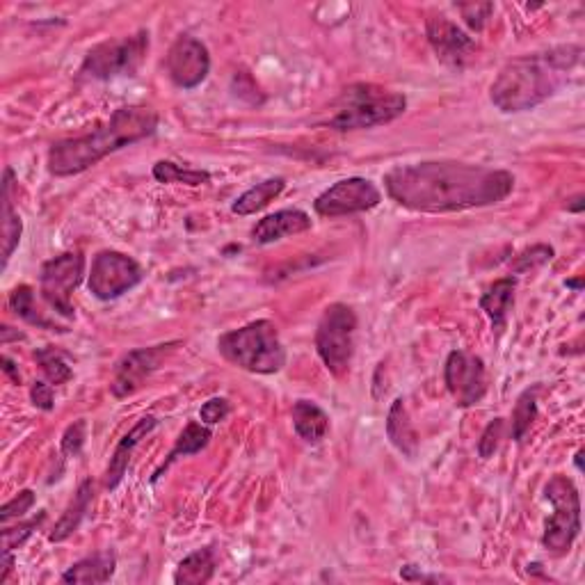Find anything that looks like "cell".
I'll return each mask as SVG.
<instances>
[{
	"label": "cell",
	"mask_w": 585,
	"mask_h": 585,
	"mask_svg": "<svg viewBox=\"0 0 585 585\" xmlns=\"http://www.w3.org/2000/svg\"><path fill=\"white\" fill-rule=\"evenodd\" d=\"M144 279V270L133 256L115 250H103L94 256L90 279V293L103 302L122 298L124 293L138 286Z\"/></svg>",
	"instance_id": "30bf717a"
},
{
	"label": "cell",
	"mask_w": 585,
	"mask_h": 585,
	"mask_svg": "<svg viewBox=\"0 0 585 585\" xmlns=\"http://www.w3.org/2000/svg\"><path fill=\"white\" fill-rule=\"evenodd\" d=\"M583 455H585V451L581 448V451L576 453V458H574V464H576V469H579V471H583Z\"/></svg>",
	"instance_id": "ee69618b"
},
{
	"label": "cell",
	"mask_w": 585,
	"mask_h": 585,
	"mask_svg": "<svg viewBox=\"0 0 585 585\" xmlns=\"http://www.w3.org/2000/svg\"><path fill=\"white\" fill-rule=\"evenodd\" d=\"M3 371H5L7 375H10L14 384H21V373H19V368L14 366V362H12L10 357H3Z\"/></svg>",
	"instance_id": "ab89813d"
},
{
	"label": "cell",
	"mask_w": 585,
	"mask_h": 585,
	"mask_svg": "<svg viewBox=\"0 0 585 585\" xmlns=\"http://www.w3.org/2000/svg\"><path fill=\"white\" fill-rule=\"evenodd\" d=\"M158 128V115L147 106H124L112 112L106 124L92 133L55 142L48 151V172L53 176H76L94 167L108 154L151 138Z\"/></svg>",
	"instance_id": "3957f363"
},
{
	"label": "cell",
	"mask_w": 585,
	"mask_h": 585,
	"mask_svg": "<svg viewBox=\"0 0 585 585\" xmlns=\"http://www.w3.org/2000/svg\"><path fill=\"white\" fill-rule=\"evenodd\" d=\"M311 229L309 213L300 211V208H284V211L270 213L266 218L259 220L252 229V240L259 245H270L277 240L298 236Z\"/></svg>",
	"instance_id": "2e32d148"
},
{
	"label": "cell",
	"mask_w": 585,
	"mask_h": 585,
	"mask_svg": "<svg viewBox=\"0 0 585 585\" xmlns=\"http://www.w3.org/2000/svg\"><path fill=\"white\" fill-rule=\"evenodd\" d=\"M400 576H403L405 581H435V583L446 581L444 576H428V574H423V572H419V567H414V565H405L403 570H400Z\"/></svg>",
	"instance_id": "f35d334b"
},
{
	"label": "cell",
	"mask_w": 585,
	"mask_h": 585,
	"mask_svg": "<svg viewBox=\"0 0 585 585\" xmlns=\"http://www.w3.org/2000/svg\"><path fill=\"white\" fill-rule=\"evenodd\" d=\"M30 400H32V405L37 407V410L51 412L53 407H55L53 387H51V384L42 382V380H37V382L30 387Z\"/></svg>",
	"instance_id": "74e56055"
},
{
	"label": "cell",
	"mask_w": 585,
	"mask_h": 585,
	"mask_svg": "<svg viewBox=\"0 0 585 585\" xmlns=\"http://www.w3.org/2000/svg\"><path fill=\"white\" fill-rule=\"evenodd\" d=\"M565 286H567V288H574V291H581V288H583V282H581V277H579V279H567Z\"/></svg>",
	"instance_id": "7bdbcfd3"
},
{
	"label": "cell",
	"mask_w": 585,
	"mask_h": 585,
	"mask_svg": "<svg viewBox=\"0 0 585 585\" xmlns=\"http://www.w3.org/2000/svg\"><path fill=\"white\" fill-rule=\"evenodd\" d=\"M426 35L437 58L451 69H462L478 51L476 39L469 37L458 23H453L444 14L430 16L426 21Z\"/></svg>",
	"instance_id": "9a60e30c"
},
{
	"label": "cell",
	"mask_w": 585,
	"mask_h": 585,
	"mask_svg": "<svg viewBox=\"0 0 585 585\" xmlns=\"http://www.w3.org/2000/svg\"><path fill=\"white\" fill-rule=\"evenodd\" d=\"M149 51V32L140 30L131 37L110 39L96 44L80 64V76L92 80H112L119 76H135Z\"/></svg>",
	"instance_id": "ba28073f"
},
{
	"label": "cell",
	"mask_w": 585,
	"mask_h": 585,
	"mask_svg": "<svg viewBox=\"0 0 585 585\" xmlns=\"http://www.w3.org/2000/svg\"><path fill=\"white\" fill-rule=\"evenodd\" d=\"M355 334L357 314L343 302L330 304L318 320L316 352L327 371L336 378L348 373L352 355H355Z\"/></svg>",
	"instance_id": "8992f818"
},
{
	"label": "cell",
	"mask_w": 585,
	"mask_h": 585,
	"mask_svg": "<svg viewBox=\"0 0 585 585\" xmlns=\"http://www.w3.org/2000/svg\"><path fill=\"white\" fill-rule=\"evenodd\" d=\"M387 437H389V442L405 455V458H410V460L416 458V453H419V435H416L410 412H407L405 398H396L389 407Z\"/></svg>",
	"instance_id": "d6986e66"
},
{
	"label": "cell",
	"mask_w": 585,
	"mask_h": 585,
	"mask_svg": "<svg viewBox=\"0 0 585 585\" xmlns=\"http://www.w3.org/2000/svg\"><path fill=\"white\" fill-rule=\"evenodd\" d=\"M535 419H538V387L526 389L517 398L515 412H512V439L522 444Z\"/></svg>",
	"instance_id": "83f0119b"
},
{
	"label": "cell",
	"mask_w": 585,
	"mask_h": 585,
	"mask_svg": "<svg viewBox=\"0 0 585 585\" xmlns=\"http://www.w3.org/2000/svg\"><path fill=\"white\" fill-rule=\"evenodd\" d=\"M35 362L42 368L44 378L55 384H67L71 378H74V371H71V366L64 362V355L60 350H55L53 346H46V348H39L35 352Z\"/></svg>",
	"instance_id": "f546056e"
},
{
	"label": "cell",
	"mask_w": 585,
	"mask_h": 585,
	"mask_svg": "<svg viewBox=\"0 0 585 585\" xmlns=\"http://www.w3.org/2000/svg\"><path fill=\"white\" fill-rule=\"evenodd\" d=\"M455 7H458L462 19L467 21V26L476 32L487 26V21H490V16L494 12V3H460Z\"/></svg>",
	"instance_id": "d6a6232c"
},
{
	"label": "cell",
	"mask_w": 585,
	"mask_h": 585,
	"mask_svg": "<svg viewBox=\"0 0 585 585\" xmlns=\"http://www.w3.org/2000/svg\"><path fill=\"white\" fill-rule=\"evenodd\" d=\"M12 570H14V558H12V554L3 551V572H0V583L7 581V576H10Z\"/></svg>",
	"instance_id": "60d3db41"
},
{
	"label": "cell",
	"mask_w": 585,
	"mask_h": 585,
	"mask_svg": "<svg viewBox=\"0 0 585 585\" xmlns=\"http://www.w3.org/2000/svg\"><path fill=\"white\" fill-rule=\"evenodd\" d=\"M572 204H567V211H572V213H581L583 211V195H576L574 199H570Z\"/></svg>",
	"instance_id": "b9f144b4"
},
{
	"label": "cell",
	"mask_w": 585,
	"mask_h": 585,
	"mask_svg": "<svg viewBox=\"0 0 585 585\" xmlns=\"http://www.w3.org/2000/svg\"><path fill=\"white\" fill-rule=\"evenodd\" d=\"M179 346V341L172 343H160V346L151 348H138L126 352L115 366V375H112L110 391L115 398H128L135 391L142 389V384L149 380V375L158 371L160 364L165 362V357Z\"/></svg>",
	"instance_id": "4fadbf2b"
},
{
	"label": "cell",
	"mask_w": 585,
	"mask_h": 585,
	"mask_svg": "<svg viewBox=\"0 0 585 585\" xmlns=\"http://www.w3.org/2000/svg\"><path fill=\"white\" fill-rule=\"evenodd\" d=\"M12 183H14V174L10 167H7L5 181H3V268H7V263H10L23 234V222L19 218V213L14 211V204H12Z\"/></svg>",
	"instance_id": "cb8c5ba5"
},
{
	"label": "cell",
	"mask_w": 585,
	"mask_h": 585,
	"mask_svg": "<svg viewBox=\"0 0 585 585\" xmlns=\"http://www.w3.org/2000/svg\"><path fill=\"white\" fill-rule=\"evenodd\" d=\"M503 428H506V421L503 419H492L487 423V428L483 430V435L478 439V455L483 460H490L492 455L496 453V448L501 444V437H503Z\"/></svg>",
	"instance_id": "836d02e7"
},
{
	"label": "cell",
	"mask_w": 585,
	"mask_h": 585,
	"mask_svg": "<svg viewBox=\"0 0 585 585\" xmlns=\"http://www.w3.org/2000/svg\"><path fill=\"white\" fill-rule=\"evenodd\" d=\"M154 179L160 183H183V186H206L211 183V174L206 170H190L172 163V160H158L154 165Z\"/></svg>",
	"instance_id": "f1b7e54d"
},
{
	"label": "cell",
	"mask_w": 585,
	"mask_h": 585,
	"mask_svg": "<svg viewBox=\"0 0 585 585\" xmlns=\"http://www.w3.org/2000/svg\"><path fill=\"white\" fill-rule=\"evenodd\" d=\"M446 389L458 407H474L487 394L485 362L471 352L453 350L444 366Z\"/></svg>",
	"instance_id": "7c38bea8"
},
{
	"label": "cell",
	"mask_w": 585,
	"mask_h": 585,
	"mask_svg": "<svg viewBox=\"0 0 585 585\" xmlns=\"http://www.w3.org/2000/svg\"><path fill=\"white\" fill-rule=\"evenodd\" d=\"M407 110V96L375 83H352L332 101L323 126L332 131H364L396 122Z\"/></svg>",
	"instance_id": "277c9868"
},
{
	"label": "cell",
	"mask_w": 585,
	"mask_h": 585,
	"mask_svg": "<svg viewBox=\"0 0 585 585\" xmlns=\"http://www.w3.org/2000/svg\"><path fill=\"white\" fill-rule=\"evenodd\" d=\"M92 499H94V485H92V480L87 478V480H83V483L78 485L74 499H71L67 510L62 512V517L58 519V524L53 526V531H51V535H48V540H51V542H64L69 538V535H74L78 531L80 522L85 519L87 508H90Z\"/></svg>",
	"instance_id": "7402d4cb"
},
{
	"label": "cell",
	"mask_w": 585,
	"mask_h": 585,
	"mask_svg": "<svg viewBox=\"0 0 585 585\" xmlns=\"http://www.w3.org/2000/svg\"><path fill=\"white\" fill-rule=\"evenodd\" d=\"M286 188V179L282 176H272V179H266L261 183H256L250 190H245L243 195H240L234 206H231V211L236 215H254L266 208L270 202H275V199L282 195Z\"/></svg>",
	"instance_id": "d4e9b609"
},
{
	"label": "cell",
	"mask_w": 585,
	"mask_h": 585,
	"mask_svg": "<svg viewBox=\"0 0 585 585\" xmlns=\"http://www.w3.org/2000/svg\"><path fill=\"white\" fill-rule=\"evenodd\" d=\"M291 416L295 435L307 444L323 442L327 430H330V416H327L323 407H318L314 400H298V403L293 405Z\"/></svg>",
	"instance_id": "ffe728a7"
},
{
	"label": "cell",
	"mask_w": 585,
	"mask_h": 585,
	"mask_svg": "<svg viewBox=\"0 0 585 585\" xmlns=\"http://www.w3.org/2000/svg\"><path fill=\"white\" fill-rule=\"evenodd\" d=\"M220 355L243 371L272 375L286 366V348L275 323L254 320L238 330L222 334L218 339Z\"/></svg>",
	"instance_id": "5b68a950"
},
{
	"label": "cell",
	"mask_w": 585,
	"mask_h": 585,
	"mask_svg": "<svg viewBox=\"0 0 585 585\" xmlns=\"http://www.w3.org/2000/svg\"><path fill=\"white\" fill-rule=\"evenodd\" d=\"M46 519V512H39L37 517H32L30 522H23V524H16V526H5L3 528V551L7 554H12L14 549L23 547V544L28 542V538H32V533L37 531L42 522Z\"/></svg>",
	"instance_id": "4dcf8cb0"
},
{
	"label": "cell",
	"mask_w": 585,
	"mask_h": 585,
	"mask_svg": "<svg viewBox=\"0 0 585 585\" xmlns=\"http://www.w3.org/2000/svg\"><path fill=\"white\" fill-rule=\"evenodd\" d=\"M85 437H87V426L83 419H78L71 423V426L64 430L62 435V453L67 455V458H76L83 451V444H85Z\"/></svg>",
	"instance_id": "d590c367"
},
{
	"label": "cell",
	"mask_w": 585,
	"mask_h": 585,
	"mask_svg": "<svg viewBox=\"0 0 585 585\" xmlns=\"http://www.w3.org/2000/svg\"><path fill=\"white\" fill-rule=\"evenodd\" d=\"M211 437H213V432H211V428L206 426V423L190 421L188 426L183 428L179 439H176V444L170 451V455H167V460L163 462V467H160L154 474V480H158L160 474H163V469L170 467L172 462H176L179 458H188V455H197L199 451H204V448L208 446V442H211Z\"/></svg>",
	"instance_id": "484cf974"
},
{
	"label": "cell",
	"mask_w": 585,
	"mask_h": 585,
	"mask_svg": "<svg viewBox=\"0 0 585 585\" xmlns=\"http://www.w3.org/2000/svg\"><path fill=\"white\" fill-rule=\"evenodd\" d=\"M85 259L80 252H64L46 261L39 275V293L48 307L58 314L74 318V291L83 282Z\"/></svg>",
	"instance_id": "9c48e42d"
},
{
	"label": "cell",
	"mask_w": 585,
	"mask_h": 585,
	"mask_svg": "<svg viewBox=\"0 0 585 585\" xmlns=\"http://www.w3.org/2000/svg\"><path fill=\"white\" fill-rule=\"evenodd\" d=\"M156 426H158L156 416H142V419L122 437V442L117 444L115 453H112V458H110L108 469H106V490H110V492L117 490L119 483H122L124 476H126L128 464H131L133 448L138 446Z\"/></svg>",
	"instance_id": "e0dca14e"
},
{
	"label": "cell",
	"mask_w": 585,
	"mask_h": 585,
	"mask_svg": "<svg viewBox=\"0 0 585 585\" xmlns=\"http://www.w3.org/2000/svg\"><path fill=\"white\" fill-rule=\"evenodd\" d=\"M515 291H517V277H501L487 288L480 298V309L485 311L487 318L492 320L494 330H503L506 327V320L510 314L512 302H515Z\"/></svg>",
	"instance_id": "44dd1931"
},
{
	"label": "cell",
	"mask_w": 585,
	"mask_h": 585,
	"mask_svg": "<svg viewBox=\"0 0 585 585\" xmlns=\"http://www.w3.org/2000/svg\"><path fill=\"white\" fill-rule=\"evenodd\" d=\"M32 506H35V492L21 490L12 501H7L5 506L0 508V522H3V526H7L10 519H21Z\"/></svg>",
	"instance_id": "e575fe53"
},
{
	"label": "cell",
	"mask_w": 585,
	"mask_h": 585,
	"mask_svg": "<svg viewBox=\"0 0 585 585\" xmlns=\"http://www.w3.org/2000/svg\"><path fill=\"white\" fill-rule=\"evenodd\" d=\"M554 247L551 245H533L528 247V250H524L522 254L517 256L515 263H512V272L515 275H522V272H528V270H535L544 266V263H549L551 259H554Z\"/></svg>",
	"instance_id": "1f68e13d"
},
{
	"label": "cell",
	"mask_w": 585,
	"mask_h": 585,
	"mask_svg": "<svg viewBox=\"0 0 585 585\" xmlns=\"http://www.w3.org/2000/svg\"><path fill=\"white\" fill-rule=\"evenodd\" d=\"M387 195L416 213H455L501 204L515 190L508 170L458 160L396 165L384 174Z\"/></svg>",
	"instance_id": "6da1fadb"
},
{
	"label": "cell",
	"mask_w": 585,
	"mask_h": 585,
	"mask_svg": "<svg viewBox=\"0 0 585 585\" xmlns=\"http://www.w3.org/2000/svg\"><path fill=\"white\" fill-rule=\"evenodd\" d=\"M165 69L172 83L181 90H195L211 74V55L204 42L192 35L176 37L165 58Z\"/></svg>",
	"instance_id": "5bb4252c"
},
{
	"label": "cell",
	"mask_w": 585,
	"mask_h": 585,
	"mask_svg": "<svg viewBox=\"0 0 585 585\" xmlns=\"http://www.w3.org/2000/svg\"><path fill=\"white\" fill-rule=\"evenodd\" d=\"M581 53V46H556L510 60L490 87L492 103L501 112L538 108L565 85L570 71L579 64Z\"/></svg>",
	"instance_id": "7a4b0ae2"
},
{
	"label": "cell",
	"mask_w": 585,
	"mask_h": 585,
	"mask_svg": "<svg viewBox=\"0 0 585 585\" xmlns=\"http://www.w3.org/2000/svg\"><path fill=\"white\" fill-rule=\"evenodd\" d=\"M229 412H231L229 400L215 396V398H208L202 405V410H199V419H202V423H206V426H218V423L227 419Z\"/></svg>",
	"instance_id": "8d00e7d4"
},
{
	"label": "cell",
	"mask_w": 585,
	"mask_h": 585,
	"mask_svg": "<svg viewBox=\"0 0 585 585\" xmlns=\"http://www.w3.org/2000/svg\"><path fill=\"white\" fill-rule=\"evenodd\" d=\"M10 309L14 311L16 316H19L21 320H26V323H30V325L44 327V330L67 332V330H62V327H58L55 323H51V320L39 314V309L35 304V291H32L28 284L16 286L14 291L10 293Z\"/></svg>",
	"instance_id": "4316f807"
},
{
	"label": "cell",
	"mask_w": 585,
	"mask_h": 585,
	"mask_svg": "<svg viewBox=\"0 0 585 585\" xmlns=\"http://www.w3.org/2000/svg\"><path fill=\"white\" fill-rule=\"evenodd\" d=\"M117 554L115 551H96V554L78 560L62 574V583H80V585H96L108 583L115 574Z\"/></svg>",
	"instance_id": "ac0fdd59"
},
{
	"label": "cell",
	"mask_w": 585,
	"mask_h": 585,
	"mask_svg": "<svg viewBox=\"0 0 585 585\" xmlns=\"http://www.w3.org/2000/svg\"><path fill=\"white\" fill-rule=\"evenodd\" d=\"M382 202V192L373 181L364 176H350V179L336 181L332 188L320 192L314 202L316 213L320 218H346L373 211Z\"/></svg>",
	"instance_id": "8fae6325"
},
{
	"label": "cell",
	"mask_w": 585,
	"mask_h": 585,
	"mask_svg": "<svg viewBox=\"0 0 585 585\" xmlns=\"http://www.w3.org/2000/svg\"><path fill=\"white\" fill-rule=\"evenodd\" d=\"M215 567H218V558L211 547L192 551L176 567L174 583L176 585H204L213 579Z\"/></svg>",
	"instance_id": "603a6c76"
},
{
	"label": "cell",
	"mask_w": 585,
	"mask_h": 585,
	"mask_svg": "<svg viewBox=\"0 0 585 585\" xmlns=\"http://www.w3.org/2000/svg\"><path fill=\"white\" fill-rule=\"evenodd\" d=\"M544 496L554 506V515L544 524L542 544L551 554H565L581 533V496L572 478L556 474L544 487Z\"/></svg>",
	"instance_id": "52a82bcc"
}]
</instances>
